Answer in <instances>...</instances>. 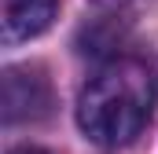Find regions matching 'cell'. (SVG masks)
Here are the masks:
<instances>
[{
	"label": "cell",
	"mask_w": 158,
	"mask_h": 154,
	"mask_svg": "<svg viewBox=\"0 0 158 154\" xmlns=\"http://www.w3.org/2000/svg\"><path fill=\"white\" fill-rule=\"evenodd\" d=\"M158 107V77L140 59H110L77 95V125L99 147L132 143Z\"/></svg>",
	"instance_id": "obj_1"
},
{
	"label": "cell",
	"mask_w": 158,
	"mask_h": 154,
	"mask_svg": "<svg viewBox=\"0 0 158 154\" xmlns=\"http://www.w3.org/2000/svg\"><path fill=\"white\" fill-rule=\"evenodd\" d=\"M52 110V84L37 66H7L4 70V121H40Z\"/></svg>",
	"instance_id": "obj_2"
},
{
	"label": "cell",
	"mask_w": 158,
	"mask_h": 154,
	"mask_svg": "<svg viewBox=\"0 0 158 154\" xmlns=\"http://www.w3.org/2000/svg\"><path fill=\"white\" fill-rule=\"evenodd\" d=\"M59 11V0H0V37L4 44H19L44 33Z\"/></svg>",
	"instance_id": "obj_3"
},
{
	"label": "cell",
	"mask_w": 158,
	"mask_h": 154,
	"mask_svg": "<svg viewBox=\"0 0 158 154\" xmlns=\"http://www.w3.org/2000/svg\"><path fill=\"white\" fill-rule=\"evenodd\" d=\"M11 154H48V151H40V147H15Z\"/></svg>",
	"instance_id": "obj_4"
}]
</instances>
